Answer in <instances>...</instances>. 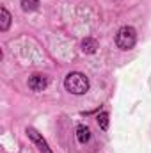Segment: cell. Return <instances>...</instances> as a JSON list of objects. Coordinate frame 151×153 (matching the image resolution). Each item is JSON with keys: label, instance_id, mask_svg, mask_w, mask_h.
I'll use <instances>...</instances> for the list:
<instances>
[{"label": "cell", "instance_id": "obj_1", "mask_svg": "<svg viewBox=\"0 0 151 153\" xmlns=\"http://www.w3.org/2000/svg\"><path fill=\"white\" fill-rule=\"evenodd\" d=\"M64 87L71 93V94H85L89 91V80L87 76L82 75V73H70L64 80Z\"/></svg>", "mask_w": 151, "mask_h": 153}, {"label": "cell", "instance_id": "obj_2", "mask_svg": "<svg viewBox=\"0 0 151 153\" xmlns=\"http://www.w3.org/2000/svg\"><path fill=\"white\" fill-rule=\"evenodd\" d=\"M137 43V32L133 27H121L115 34V45L121 48V50H130L133 48Z\"/></svg>", "mask_w": 151, "mask_h": 153}, {"label": "cell", "instance_id": "obj_3", "mask_svg": "<svg viewBox=\"0 0 151 153\" xmlns=\"http://www.w3.org/2000/svg\"><path fill=\"white\" fill-rule=\"evenodd\" d=\"M27 135H29V139H32V143L38 144V148H39V152L41 153H53L50 148H48V143L39 135L34 128H27Z\"/></svg>", "mask_w": 151, "mask_h": 153}, {"label": "cell", "instance_id": "obj_4", "mask_svg": "<svg viewBox=\"0 0 151 153\" xmlns=\"http://www.w3.org/2000/svg\"><path fill=\"white\" fill-rule=\"evenodd\" d=\"M46 85H48V78L44 75L36 73V75H32L29 78V87H30L32 91H43Z\"/></svg>", "mask_w": 151, "mask_h": 153}, {"label": "cell", "instance_id": "obj_5", "mask_svg": "<svg viewBox=\"0 0 151 153\" xmlns=\"http://www.w3.org/2000/svg\"><path fill=\"white\" fill-rule=\"evenodd\" d=\"M76 139H78V143H82V144L89 143V139H91V130H89L85 125H80V126L76 128Z\"/></svg>", "mask_w": 151, "mask_h": 153}, {"label": "cell", "instance_id": "obj_6", "mask_svg": "<svg viewBox=\"0 0 151 153\" xmlns=\"http://www.w3.org/2000/svg\"><path fill=\"white\" fill-rule=\"evenodd\" d=\"M98 48V41L93 38H85L82 41V52L84 53H94Z\"/></svg>", "mask_w": 151, "mask_h": 153}, {"label": "cell", "instance_id": "obj_7", "mask_svg": "<svg viewBox=\"0 0 151 153\" xmlns=\"http://www.w3.org/2000/svg\"><path fill=\"white\" fill-rule=\"evenodd\" d=\"M9 25H11V14H9V11L5 7H2L0 9V30L5 32L9 29Z\"/></svg>", "mask_w": 151, "mask_h": 153}, {"label": "cell", "instance_id": "obj_8", "mask_svg": "<svg viewBox=\"0 0 151 153\" xmlns=\"http://www.w3.org/2000/svg\"><path fill=\"white\" fill-rule=\"evenodd\" d=\"M39 7V0H21V9L30 13V11H36Z\"/></svg>", "mask_w": 151, "mask_h": 153}, {"label": "cell", "instance_id": "obj_9", "mask_svg": "<svg viewBox=\"0 0 151 153\" xmlns=\"http://www.w3.org/2000/svg\"><path fill=\"white\" fill-rule=\"evenodd\" d=\"M98 125H100L101 130H107V128H109V114H107V112L98 114Z\"/></svg>", "mask_w": 151, "mask_h": 153}]
</instances>
